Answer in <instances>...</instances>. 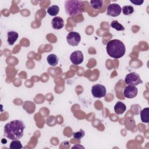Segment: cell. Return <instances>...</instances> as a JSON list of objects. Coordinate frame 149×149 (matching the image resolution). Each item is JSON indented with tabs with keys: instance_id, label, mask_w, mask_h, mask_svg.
Listing matches in <instances>:
<instances>
[{
	"instance_id": "1",
	"label": "cell",
	"mask_w": 149,
	"mask_h": 149,
	"mask_svg": "<svg viewBox=\"0 0 149 149\" xmlns=\"http://www.w3.org/2000/svg\"><path fill=\"white\" fill-rule=\"evenodd\" d=\"M25 127L23 121L17 119L11 120L4 126L5 136L12 140H19L23 136Z\"/></svg>"
},
{
	"instance_id": "2",
	"label": "cell",
	"mask_w": 149,
	"mask_h": 149,
	"mask_svg": "<svg viewBox=\"0 0 149 149\" xmlns=\"http://www.w3.org/2000/svg\"><path fill=\"white\" fill-rule=\"evenodd\" d=\"M106 49L108 55L115 59L122 58L126 52L125 44L122 41L118 39L109 41L107 44Z\"/></svg>"
},
{
	"instance_id": "3",
	"label": "cell",
	"mask_w": 149,
	"mask_h": 149,
	"mask_svg": "<svg viewBox=\"0 0 149 149\" xmlns=\"http://www.w3.org/2000/svg\"><path fill=\"white\" fill-rule=\"evenodd\" d=\"M64 7L66 14L70 17H74L84 11V4L81 1L68 0L65 1Z\"/></svg>"
},
{
	"instance_id": "4",
	"label": "cell",
	"mask_w": 149,
	"mask_h": 149,
	"mask_svg": "<svg viewBox=\"0 0 149 149\" xmlns=\"http://www.w3.org/2000/svg\"><path fill=\"white\" fill-rule=\"evenodd\" d=\"M126 84L130 86H136L143 83L140 75L136 72H132L127 74L125 78Z\"/></svg>"
},
{
	"instance_id": "5",
	"label": "cell",
	"mask_w": 149,
	"mask_h": 149,
	"mask_svg": "<svg viewBox=\"0 0 149 149\" xmlns=\"http://www.w3.org/2000/svg\"><path fill=\"white\" fill-rule=\"evenodd\" d=\"M107 90L104 86L97 84L93 85L91 88V93L92 95L95 98H102L106 95Z\"/></svg>"
},
{
	"instance_id": "6",
	"label": "cell",
	"mask_w": 149,
	"mask_h": 149,
	"mask_svg": "<svg viewBox=\"0 0 149 149\" xmlns=\"http://www.w3.org/2000/svg\"><path fill=\"white\" fill-rule=\"evenodd\" d=\"M68 43L71 46H77L81 40L80 34L76 31L70 32L66 36Z\"/></svg>"
},
{
	"instance_id": "7",
	"label": "cell",
	"mask_w": 149,
	"mask_h": 149,
	"mask_svg": "<svg viewBox=\"0 0 149 149\" xmlns=\"http://www.w3.org/2000/svg\"><path fill=\"white\" fill-rule=\"evenodd\" d=\"M122 9L117 3H111L107 7V15L112 17H116L121 13Z\"/></svg>"
},
{
	"instance_id": "8",
	"label": "cell",
	"mask_w": 149,
	"mask_h": 149,
	"mask_svg": "<svg viewBox=\"0 0 149 149\" xmlns=\"http://www.w3.org/2000/svg\"><path fill=\"white\" fill-rule=\"evenodd\" d=\"M84 56L81 51L77 50L73 52L70 55V60L71 62L75 65L81 63L83 61Z\"/></svg>"
},
{
	"instance_id": "9",
	"label": "cell",
	"mask_w": 149,
	"mask_h": 149,
	"mask_svg": "<svg viewBox=\"0 0 149 149\" xmlns=\"http://www.w3.org/2000/svg\"><path fill=\"white\" fill-rule=\"evenodd\" d=\"M138 93V90L136 86L128 85L126 86L123 90V95L127 98H134Z\"/></svg>"
},
{
	"instance_id": "10",
	"label": "cell",
	"mask_w": 149,
	"mask_h": 149,
	"mask_svg": "<svg viewBox=\"0 0 149 149\" xmlns=\"http://www.w3.org/2000/svg\"><path fill=\"white\" fill-rule=\"evenodd\" d=\"M51 25L54 29L60 30L64 26V20L62 17L56 16L52 19Z\"/></svg>"
},
{
	"instance_id": "11",
	"label": "cell",
	"mask_w": 149,
	"mask_h": 149,
	"mask_svg": "<svg viewBox=\"0 0 149 149\" xmlns=\"http://www.w3.org/2000/svg\"><path fill=\"white\" fill-rule=\"evenodd\" d=\"M7 37H8L7 41L8 44H9L10 45H12L17 40L19 35H18V33L16 31H10L8 33Z\"/></svg>"
},
{
	"instance_id": "12",
	"label": "cell",
	"mask_w": 149,
	"mask_h": 149,
	"mask_svg": "<svg viewBox=\"0 0 149 149\" xmlns=\"http://www.w3.org/2000/svg\"><path fill=\"white\" fill-rule=\"evenodd\" d=\"M126 109V107L125 104L121 101H118L114 106L115 112L117 115H120L123 113Z\"/></svg>"
},
{
	"instance_id": "13",
	"label": "cell",
	"mask_w": 149,
	"mask_h": 149,
	"mask_svg": "<svg viewBox=\"0 0 149 149\" xmlns=\"http://www.w3.org/2000/svg\"><path fill=\"white\" fill-rule=\"evenodd\" d=\"M47 62L51 66H55L58 63L59 59L58 56L54 54H51L47 56Z\"/></svg>"
},
{
	"instance_id": "14",
	"label": "cell",
	"mask_w": 149,
	"mask_h": 149,
	"mask_svg": "<svg viewBox=\"0 0 149 149\" xmlns=\"http://www.w3.org/2000/svg\"><path fill=\"white\" fill-rule=\"evenodd\" d=\"M90 4L93 9L95 10H98L103 6L104 1L102 0H91L90 2Z\"/></svg>"
},
{
	"instance_id": "15",
	"label": "cell",
	"mask_w": 149,
	"mask_h": 149,
	"mask_svg": "<svg viewBox=\"0 0 149 149\" xmlns=\"http://www.w3.org/2000/svg\"><path fill=\"white\" fill-rule=\"evenodd\" d=\"M148 113H149V108H145L141 111L140 117H141L142 122H143V123H148L149 122Z\"/></svg>"
},
{
	"instance_id": "16",
	"label": "cell",
	"mask_w": 149,
	"mask_h": 149,
	"mask_svg": "<svg viewBox=\"0 0 149 149\" xmlns=\"http://www.w3.org/2000/svg\"><path fill=\"white\" fill-rule=\"evenodd\" d=\"M59 11V8L57 5H52L47 9L48 13L52 16H55L58 14Z\"/></svg>"
},
{
	"instance_id": "17",
	"label": "cell",
	"mask_w": 149,
	"mask_h": 149,
	"mask_svg": "<svg viewBox=\"0 0 149 149\" xmlns=\"http://www.w3.org/2000/svg\"><path fill=\"white\" fill-rule=\"evenodd\" d=\"M9 148L10 149H21L23 148V146L20 141L19 140H14L10 143Z\"/></svg>"
},
{
	"instance_id": "18",
	"label": "cell",
	"mask_w": 149,
	"mask_h": 149,
	"mask_svg": "<svg viewBox=\"0 0 149 149\" xmlns=\"http://www.w3.org/2000/svg\"><path fill=\"white\" fill-rule=\"evenodd\" d=\"M110 26H111V27H112V28H113L114 29H115L118 31L125 30V27L121 24H120L117 20H113L111 22Z\"/></svg>"
},
{
	"instance_id": "19",
	"label": "cell",
	"mask_w": 149,
	"mask_h": 149,
	"mask_svg": "<svg viewBox=\"0 0 149 149\" xmlns=\"http://www.w3.org/2000/svg\"><path fill=\"white\" fill-rule=\"evenodd\" d=\"M122 12L123 15H130L132 14L134 12V9L132 6H129V5H126L123 6L122 8Z\"/></svg>"
},
{
	"instance_id": "20",
	"label": "cell",
	"mask_w": 149,
	"mask_h": 149,
	"mask_svg": "<svg viewBox=\"0 0 149 149\" xmlns=\"http://www.w3.org/2000/svg\"><path fill=\"white\" fill-rule=\"evenodd\" d=\"M84 134H85V133H84V130H83L82 129H80L78 132H73L72 134L73 138L76 140H80L82 137H84Z\"/></svg>"
},
{
	"instance_id": "21",
	"label": "cell",
	"mask_w": 149,
	"mask_h": 149,
	"mask_svg": "<svg viewBox=\"0 0 149 149\" xmlns=\"http://www.w3.org/2000/svg\"><path fill=\"white\" fill-rule=\"evenodd\" d=\"M130 2L136 5H141L144 2V1L143 0H134V1L130 0Z\"/></svg>"
}]
</instances>
